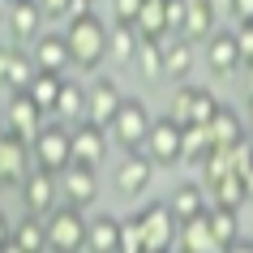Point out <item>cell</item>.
<instances>
[{"label": "cell", "mask_w": 253, "mask_h": 253, "mask_svg": "<svg viewBox=\"0 0 253 253\" xmlns=\"http://www.w3.org/2000/svg\"><path fill=\"white\" fill-rule=\"evenodd\" d=\"M206 219H211V232H214L219 253H223L227 245H236V240H240V211H232V206H211Z\"/></svg>", "instance_id": "cell-27"}, {"label": "cell", "mask_w": 253, "mask_h": 253, "mask_svg": "<svg viewBox=\"0 0 253 253\" xmlns=\"http://www.w3.org/2000/svg\"><path fill=\"white\" fill-rule=\"evenodd\" d=\"M223 253H253V240H245V236H240L236 240V245H227V249Z\"/></svg>", "instance_id": "cell-45"}, {"label": "cell", "mask_w": 253, "mask_h": 253, "mask_svg": "<svg viewBox=\"0 0 253 253\" xmlns=\"http://www.w3.org/2000/svg\"><path fill=\"white\" fill-rule=\"evenodd\" d=\"M86 253H120V219L94 214L86 227Z\"/></svg>", "instance_id": "cell-21"}, {"label": "cell", "mask_w": 253, "mask_h": 253, "mask_svg": "<svg viewBox=\"0 0 253 253\" xmlns=\"http://www.w3.org/2000/svg\"><path fill=\"white\" fill-rule=\"evenodd\" d=\"M240 82H245V94L253 99V60H245V65H240Z\"/></svg>", "instance_id": "cell-44"}, {"label": "cell", "mask_w": 253, "mask_h": 253, "mask_svg": "<svg viewBox=\"0 0 253 253\" xmlns=\"http://www.w3.org/2000/svg\"><path fill=\"white\" fill-rule=\"evenodd\" d=\"M60 125H82L86 120V86L78 82H65L60 86V99H56V112H52Z\"/></svg>", "instance_id": "cell-26"}, {"label": "cell", "mask_w": 253, "mask_h": 253, "mask_svg": "<svg viewBox=\"0 0 253 253\" xmlns=\"http://www.w3.org/2000/svg\"><path fill=\"white\" fill-rule=\"evenodd\" d=\"M69 4H73V0H39V9H43V17H52V22H65V13H69Z\"/></svg>", "instance_id": "cell-40"}, {"label": "cell", "mask_w": 253, "mask_h": 253, "mask_svg": "<svg viewBox=\"0 0 253 253\" xmlns=\"http://www.w3.org/2000/svg\"><path fill=\"white\" fill-rule=\"evenodd\" d=\"M168 116H172L176 125H180V129H189V125H193V86H176Z\"/></svg>", "instance_id": "cell-36"}, {"label": "cell", "mask_w": 253, "mask_h": 253, "mask_svg": "<svg viewBox=\"0 0 253 253\" xmlns=\"http://www.w3.org/2000/svg\"><path fill=\"white\" fill-rule=\"evenodd\" d=\"M9 245H13V223H9V219L0 214V253L9 249Z\"/></svg>", "instance_id": "cell-43"}, {"label": "cell", "mask_w": 253, "mask_h": 253, "mask_svg": "<svg viewBox=\"0 0 253 253\" xmlns=\"http://www.w3.org/2000/svg\"><path fill=\"white\" fill-rule=\"evenodd\" d=\"M150 125H155L150 107L142 103V99H133V94H129V99H125V107H120V116L112 120V137H116V142L129 150V155H146Z\"/></svg>", "instance_id": "cell-4"}, {"label": "cell", "mask_w": 253, "mask_h": 253, "mask_svg": "<svg viewBox=\"0 0 253 253\" xmlns=\"http://www.w3.org/2000/svg\"><path fill=\"white\" fill-rule=\"evenodd\" d=\"M4 253H22V249H17V245H9V249H4Z\"/></svg>", "instance_id": "cell-48"}, {"label": "cell", "mask_w": 253, "mask_h": 253, "mask_svg": "<svg viewBox=\"0 0 253 253\" xmlns=\"http://www.w3.org/2000/svg\"><path fill=\"white\" fill-rule=\"evenodd\" d=\"M43 116H47V112H43V107L30 99V90L9 94V103H4V129H13V133L30 137V142H35V133H39L43 125H47Z\"/></svg>", "instance_id": "cell-12"}, {"label": "cell", "mask_w": 253, "mask_h": 253, "mask_svg": "<svg viewBox=\"0 0 253 253\" xmlns=\"http://www.w3.org/2000/svg\"><path fill=\"white\" fill-rule=\"evenodd\" d=\"M219 94H211L206 86H193V125H211L219 116Z\"/></svg>", "instance_id": "cell-35"}, {"label": "cell", "mask_w": 253, "mask_h": 253, "mask_svg": "<svg viewBox=\"0 0 253 253\" xmlns=\"http://www.w3.org/2000/svg\"><path fill=\"white\" fill-rule=\"evenodd\" d=\"M13 245L22 253H47V219L22 214V219L13 223Z\"/></svg>", "instance_id": "cell-24"}, {"label": "cell", "mask_w": 253, "mask_h": 253, "mask_svg": "<svg viewBox=\"0 0 253 253\" xmlns=\"http://www.w3.org/2000/svg\"><path fill=\"white\" fill-rule=\"evenodd\" d=\"M0 4H4V9H9V4H13V0H0Z\"/></svg>", "instance_id": "cell-51"}, {"label": "cell", "mask_w": 253, "mask_h": 253, "mask_svg": "<svg viewBox=\"0 0 253 253\" xmlns=\"http://www.w3.org/2000/svg\"><path fill=\"white\" fill-rule=\"evenodd\" d=\"M94 9H90V0H73L69 4V13H65V22H78V17H90Z\"/></svg>", "instance_id": "cell-42"}, {"label": "cell", "mask_w": 253, "mask_h": 253, "mask_svg": "<svg viewBox=\"0 0 253 253\" xmlns=\"http://www.w3.org/2000/svg\"><path fill=\"white\" fill-rule=\"evenodd\" d=\"M172 253H219L214 232H211V219L202 214V219L180 223V232H176V240H172Z\"/></svg>", "instance_id": "cell-18"}, {"label": "cell", "mask_w": 253, "mask_h": 253, "mask_svg": "<svg viewBox=\"0 0 253 253\" xmlns=\"http://www.w3.org/2000/svg\"><path fill=\"white\" fill-rule=\"evenodd\" d=\"M60 86L65 78H52V73H39V78L30 82V99L43 107V112H56V99H60Z\"/></svg>", "instance_id": "cell-32"}, {"label": "cell", "mask_w": 253, "mask_h": 253, "mask_svg": "<svg viewBox=\"0 0 253 253\" xmlns=\"http://www.w3.org/2000/svg\"><path fill=\"white\" fill-rule=\"evenodd\" d=\"M0 193H4V185H0Z\"/></svg>", "instance_id": "cell-52"}, {"label": "cell", "mask_w": 253, "mask_h": 253, "mask_svg": "<svg viewBox=\"0 0 253 253\" xmlns=\"http://www.w3.org/2000/svg\"><path fill=\"white\" fill-rule=\"evenodd\" d=\"M240 47H236V35L232 30H214L211 43H206V69H211L214 78H232L240 73Z\"/></svg>", "instance_id": "cell-15"}, {"label": "cell", "mask_w": 253, "mask_h": 253, "mask_svg": "<svg viewBox=\"0 0 253 253\" xmlns=\"http://www.w3.org/2000/svg\"><path fill=\"white\" fill-rule=\"evenodd\" d=\"M211 4H214V13H219V17H232V0H211Z\"/></svg>", "instance_id": "cell-46"}, {"label": "cell", "mask_w": 253, "mask_h": 253, "mask_svg": "<svg viewBox=\"0 0 253 253\" xmlns=\"http://www.w3.org/2000/svg\"><path fill=\"white\" fill-rule=\"evenodd\" d=\"M137 47H142V39H137L133 26H112V30H107V60H116V65H133V60H137Z\"/></svg>", "instance_id": "cell-28"}, {"label": "cell", "mask_w": 253, "mask_h": 253, "mask_svg": "<svg viewBox=\"0 0 253 253\" xmlns=\"http://www.w3.org/2000/svg\"><path fill=\"white\" fill-rule=\"evenodd\" d=\"M142 227H146V253H172V240L180 232V219L172 214L168 202H150L142 211Z\"/></svg>", "instance_id": "cell-9"}, {"label": "cell", "mask_w": 253, "mask_h": 253, "mask_svg": "<svg viewBox=\"0 0 253 253\" xmlns=\"http://www.w3.org/2000/svg\"><path fill=\"white\" fill-rule=\"evenodd\" d=\"M35 172V150L30 137L13 133V129H0V185L4 189H22V180Z\"/></svg>", "instance_id": "cell-5"}, {"label": "cell", "mask_w": 253, "mask_h": 253, "mask_svg": "<svg viewBox=\"0 0 253 253\" xmlns=\"http://www.w3.org/2000/svg\"><path fill=\"white\" fill-rule=\"evenodd\" d=\"M133 69L142 73V82H163V78H168L163 43H150V39H142V47H137V60H133Z\"/></svg>", "instance_id": "cell-29"}, {"label": "cell", "mask_w": 253, "mask_h": 253, "mask_svg": "<svg viewBox=\"0 0 253 253\" xmlns=\"http://www.w3.org/2000/svg\"><path fill=\"white\" fill-rule=\"evenodd\" d=\"M107 159V133L103 129H94V125H73V163L82 168H99Z\"/></svg>", "instance_id": "cell-16"}, {"label": "cell", "mask_w": 253, "mask_h": 253, "mask_svg": "<svg viewBox=\"0 0 253 253\" xmlns=\"http://www.w3.org/2000/svg\"><path fill=\"white\" fill-rule=\"evenodd\" d=\"M163 13H168V30H172V35H180V30H185L189 0H163Z\"/></svg>", "instance_id": "cell-38"}, {"label": "cell", "mask_w": 253, "mask_h": 253, "mask_svg": "<svg viewBox=\"0 0 253 253\" xmlns=\"http://www.w3.org/2000/svg\"><path fill=\"white\" fill-rule=\"evenodd\" d=\"M22 206H26V214H39V219H47V214L60 206V176H56V172H43V168H35V172L22 180Z\"/></svg>", "instance_id": "cell-8"}, {"label": "cell", "mask_w": 253, "mask_h": 253, "mask_svg": "<svg viewBox=\"0 0 253 253\" xmlns=\"http://www.w3.org/2000/svg\"><path fill=\"white\" fill-rule=\"evenodd\" d=\"M168 206H172V214L180 219V223H189V219H202V214L211 211V193H206L198 180H185V185L172 189Z\"/></svg>", "instance_id": "cell-17"}, {"label": "cell", "mask_w": 253, "mask_h": 253, "mask_svg": "<svg viewBox=\"0 0 253 253\" xmlns=\"http://www.w3.org/2000/svg\"><path fill=\"white\" fill-rule=\"evenodd\" d=\"M211 150H214L211 129H206V125H189L185 129V168H202Z\"/></svg>", "instance_id": "cell-31"}, {"label": "cell", "mask_w": 253, "mask_h": 253, "mask_svg": "<svg viewBox=\"0 0 253 253\" xmlns=\"http://www.w3.org/2000/svg\"><path fill=\"white\" fill-rule=\"evenodd\" d=\"M120 253H146V227H142V211L120 219Z\"/></svg>", "instance_id": "cell-33"}, {"label": "cell", "mask_w": 253, "mask_h": 253, "mask_svg": "<svg viewBox=\"0 0 253 253\" xmlns=\"http://www.w3.org/2000/svg\"><path fill=\"white\" fill-rule=\"evenodd\" d=\"M4 26H9V39L22 47V43H35L43 35V9L39 0H13L9 9H4Z\"/></svg>", "instance_id": "cell-14"}, {"label": "cell", "mask_w": 253, "mask_h": 253, "mask_svg": "<svg viewBox=\"0 0 253 253\" xmlns=\"http://www.w3.org/2000/svg\"><path fill=\"white\" fill-rule=\"evenodd\" d=\"M223 176H232V155L214 146L211 155H206V163H202V189H214Z\"/></svg>", "instance_id": "cell-34"}, {"label": "cell", "mask_w": 253, "mask_h": 253, "mask_svg": "<svg viewBox=\"0 0 253 253\" xmlns=\"http://www.w3.org/2000/svg\"><path fill=\"white\" fill-rule=\"evenodd\" d=\"M146 159L155 163V168H180V163H185V129H180L172 116H159L150 125Z\"/></svg>", "instance_id": "cell-6"}, {"label": "cell", "mask_w": 253, "mask_h": 253, "mask_svg": "<svg viewBox=\"0 0 253 253\" xmlns=\"http://www.w3.org/2000/svg\"><path fill=\"white\" fill-rule=\"evenodd\" d=\"M30 150H35V168L60 176L69 163H73V129H69V125H60V120H47L39 133H35Z\"/></svg>", "instance_id": "cell-2"}, {"label": "cell", "mask_w": 253, "mask_h": 253, "mask_svg": "<svg viewBox=\"0 0 253 253\" xmlns=\"http://www.w3.org/2000/svg\"><path fill=\"white\" fill-rule=\"evenodd\" d=\"M232 22L236 26H253V0H232Z\"/></svg>", "instance_id": "cell-41"}, {"label": "cell", "mask_w": 253, "mask_h": 253, "mask_svg": "<svg viewBox=\"0 0 253 253\" xmlns=\"http://www.w3.org/2000/svg\"><path fill=\"white\" fill-rule=\"evenodd\" d=\"M163 60H168V78L172 82H185L198 65V52H193V43L172 35V39H163Z\"/></svg>", "instance_id": "cell-23"}, {"label": "cell", "mask_w": 253, "mask_h": 253, "mask_svg": "<svg viewBox=\"0 0 253 253\" xmlns=\"http://www.w3.org/2000/svg\"><path fill=\"white\" fill-rule=\"evenodd\" d=\"M206 193H211V206H232V211H240V206L249 202V189H245V180H240L236 172L223 176V180L214 189H206Z\"/></svg>", "instance_id": "cell-30"}, {"label": "cell", "mask_w": 253, "mask_h": 253, "mask_svg": "<svg viewBox=\"0 0 253 253\" xmlns=\"http://www.w3.org/2000/svg\"><path fill=\"white\" fill-rule=\"evenodd\" d=\"M0 125H4V103H0Z\"/></svg>", "instance_id": "cell-50"}, {"label": "cell", "mask_w": 253, "mask_h": 253, "mask_svg": "<svg viewBox=\"0 0 253 253\" xmlns=\"http://www.w3.org/2000/svg\"><path fill=\"white\" fill-rule=\"evenodd\" d=\"M60 198L69 206H78V211L94 206V198H99V172L82 168V163H69L65 172H60Z\"/></svg>", "instance_id": "cell-11"}, {"label": "cell", "mask_w": 253, "mask_h": 253, "mask_svg": "<svg viewBox=\"0 0 253 253\" xmlns=\"http://www.w3.org/2000/svg\"><path fill=\"white\" fill-rule=\"evenodd\" d=\"M107 30L103 17H78V22H65V39H69V52H73V69L82 73H94V69L107 60Z\"/></svg>", "instance_id": "cell-1"}, {"label": "cell", "mask_w": 253, "mask_h": 253, "mask_svg": "<svg viewBox=\"0 0 253 253\" xmlns=\"http://www.w3.org/2000/svg\"><path fill=\"white\" fill-rule=\"evenodd\" d=\"M206 129H211V142L219 150H232L240 137H249V133H245V116H240L236 107H219V116H214Z\"/></svg>", "instance_id": "cell-22"}, {"label": "cell", "mask_w": 253, "mask_h": 253, "mask_svg": "<svg viewBox=\"0 0 253 253\" xmlns=\"http://www.w3.org/2000/svg\"><path fill=\"white\" fill-rule=\"evenodd\" d=\"M125 99H129V94L120 90L112 78H94L90 86H86V125H94V129H112V120L120 116Z\"/></svg>", "instance_id": "cell-7"}, {"label": "cell", "mask_w": 253, "mask_h": 253, "mask_svg": "<svg viewBox=\"0 0 253 253\" xmlns=\"http://www.w3.org/2000/svg\"><path fill=\"white\" fill-rule=\"evenodd\" d=\"M133 30H137V39H150V43L172 39V30H168V13H163V0H146V4H142Z\"/></svg>", "instance_id": "cell-25"}, {"label": "cell", "mask_w": 253, "mask_h": 253, "mask_svg": "<svg viewBox=\"0 0 253 253\" xmlns=\"http://www.w3.org/2000/svg\"><path fill=\"white\" fill-rule=\"evenodd\" d=\"M236 47H240V60H253V26H236Z\"/></svg>", "instance_id": "cell-39"}, {"label": "cell", "mask_w": 253, "mask_h": 253, "mask_svg": "<svg viewBox=\"0 0 253 253\" xmlns=\"http://www.w3.org/2000/svg\"><path fill=\"white\" fill-rule=\"evenodd\" d=\"M150 172H155V163H150L146 155H129V159L116 168V189L125 198H142L150 189Z\"/></svg>", "instance_id": "cell-19"}, {"label": "cell", "mask_w": 253, "mask_h": 253, "mask_svg": "<svg viewBox=\"0 0 253 253\" xmlns=\"http://www.w3.org/2000/svg\"><path fill=\"white\" fill-rule=\"evenodd\" d=\"M142 4H146V0H112V17H116V26H137Z\"/></svg>", "instance_id": "cell-37"}, {"label": "cell", "mask_w": 253, "mask_h": 253, "mask_svg": "<svg viewBox=\"0 0 253 253\" xmlns=\"http://www.w3.org/2000/svg\"><path fill=\"white\" fill-rule=\"evenodd\" d=\"M245 133L253 137V99H249V107H245Z\"/></svg>", "instance_id": "cell-47"}, {"label": "cell", "mask_w": 253, "mask_h": 253, "mask_svg": "<svg viewBox=\"0 0 253 253\" xmlns=\"http://www.w3.org/2000/svg\"><path fill=\"white\" fill-rule=\"evenodd\" d=\"M0 26H4V4H0Z\"/></svg>", "instance_id": "cell-49"}, {"label": "cell", "mask_w": 253, "mask_h": 253, "mask_svg": "<svg viewBox=\"0 0 253 253\" xmlns=\"http://www.w3.org/2000/svg\"><path fill=\"white\" fill-rule=\"evenodd\" d=\"M39 78V65H35V56L26 52V47H0V86L9 94H22L30 90V82Z\"/></svg>", "instance_id": "cell-10"}, {"label": "cell", "mask_w": 253, "mask_h": 253, "mask_svg": "<svg viewBox=\"0 0 253 253\" xmlns=\"http://www.w3.org/2000/svg\"><path fill=\"white\" fill-rule=\"evenodd\" d=\"M30 56H35L39 73H52V78H65L69 69H73V52H69L65 35H39V39L30 43Z\"/></svg>", "instance_id": "cell-13"}, {"label": "cell", "mask_w": 253, "mask_h": 253, "mask_svg": "<svg viewBox=\"0 0 253 253\" xmlns=\"http://www.w3.org/2000/svg\"><path fill=\"white\" fill-rule=\"evenodd\" d=\"M86 227L90 219L78 206H56L47 214V253H86Z\"/></svg>", "instance_id": "cell-3"}, {"label": "cell", "mask_w": 253, "mask_h": 253, "mask_svg": "<svg viewBox=\"0 0 253 253\" xmlns=\"http://www.w3.org/2000/svg\"><path fill=\"white\" fill-rule=\"evenodd\" d=\"M219 30V13H214L211 0H189V13H185V30L180 39L189 43H211V35Z\"/></svg>", "instance_id": "cell-20"}]
</instances>
